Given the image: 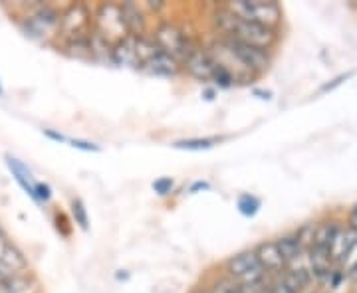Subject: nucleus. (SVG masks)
<instances>
[{
    "instance_id": "10",
    "label": "nucleus",
    "mask_w": 357,
    "mask_h": 293,
    "mask_svg": "<svg viewBox=\"0 0 357 293\" xmlns=\"http://www.w3.org/2000/svg\"><path fill=\"white\" fill-rule=\"evenodd\" d=\"M26 268H28V262L16 246L4 244L0 248V283L13 280L16 276H22Z\"/></svg>"
},
{
    "instance_id": "8",
    "label": "nucleus",
    "mask_w": 357,
    "mask_h": 293,
    "mask_svg": "<svg viewBox=\"0 0 357 293\" xmlns=\"http://www.w3.org/2000/svg\"><path fill=\"white\" fill-rule=\"evenodd\" d=\"M91 24L93 18L89 16L86 4H74L62 14V26H60V34H64L68 42L72 40H82L91 36Z\"/></svg>"
},
{
    "instance_id": "16",
    "label": "nucleus",
    "mask_w": 357,
    "mask_h": 293,
    "mask_svg": "<svg viewBox=\"0 0 357 293\" xmlns=\"http://www.w3.org/2000/svg\"><path fill=\"white\" fill-rule=\"evenodd\" d=\"M276 244H278V248H280V254L286 264L296 262V260L302 255V252L306 250L302 240L298 238V234H294V236H282V238L276 240Z\"/></svg>"
},
{
    "instance_id": "5",
    "label": "nucleus",
    "mask_w": 357,
    "mask_h": 293,
    "mask_svg": "<svg viewBox=\"0 0 357 293\" xmlns=\"http://www.w3.org/2000/svg\"><path fill=\"white\" fill-rule=\"evenodd\" d=\"M151 36L157 42L159 50L173 56L181 64L187 60V56L191 54L192 46H195L189 40V36L177 24H173V22H165V24L157 26V30Z\"/></svg>"
},
{
    "instance_id": "11",
    "label": "nucleus",
    "mask_w": 357,
    "mask_h": 293,
    "mask_svg": "<svg viewBox=\"0 0 357 293\" xmlns=\"http://www.w3.org/2000/svg\"><path fill=\"white\" fill-rule=\"evenodd\" d=\"M112 58H114V64L119 65V68L141 70L139 58H137V36L129 34L128 38L117 42L112 50Z\"/></svg>"
},
{
    "instance_id": "20",
    "label": "nucleus",
    "mask_w": 357,
    "mask_h": 293,
    "mask_svg": "<svg viewBox=\"0 0 357 293\" xmlns=\"http://www.w3.org/2000/svg\"><path fill=\"white\" fill-rule=\"evenodd\" d=\"M236 206H238V212L246 218H255L260 210V198L255 196V194H241L238 200H236Z\"/></svg>"
},
{
    "instance_id": "27",
    "label": "nucleus",
    "mask_w": 357,
    "mask_h": 293,
    "mask_svg": "<svg viewBox=\"0 0 357 293\" xmlns=\"http://www.w3.org/2000/svg\"><path fill=\"white\" fill-rule=\"evenodd\" d=\"M244 293H272L270 290V283H264V281H258V283H252V285H241Z\"/></svg>"
},
{
    "instance_id": "19",
    "label": "nucleus",
    "mask_w": 357,
    "mask_h": 293,
    "mask_svg": "<svg viewBox=\"0 0 357 293\" xmlns=\"http://www.w3.org/2000/svg\"><path fill=\"white\" fill-rule=\"evenodd\" d=\"M159 52L161 50H159V46H157V42L153 40V36H147V34L137 36V58H139L141 70H143V65L147 64L149 60H153Z\"/></svg>"
},
{
    "instance_id": "29",
    "label": "nucleus",
    "mask_w": 357,
    "mask_h": 293,
    "mask_svg": "<svg viewBox=\"0 0 357 293\" xmlns=\"http://www.w3.org/2000/svg\"><path fill=\"white\" fill-rule=\"evenodd\" d=\"M349 76H351V74H345V76L335 77V79H333V84H328V86H324V88H321V91H330V90H333L335 86H340V84H342L344 79H347V77H349Z\"/></svg>"
},
{
    "instance_id": "32",
    "label": "nucleus",
    "mask_w": 357,
    "mask_h": 293,
    "mask_svg": "<svg viewBox=\"0 0 357 293\" xmlns=\"http://www.w3.org/2000/svg\"><path fill=\"white\" fill-rule=\"evenodd\" d=\"M347 274H349V278H351V280L357 281V262L354 264V266H351V269H349Z\"/></svg>"
},
{
    "instance_id": "23",
    "label": "nucleus",
    "mask_w": 357,
    "mask_h": 293,
    "mask_svg": "<svg viewBox=\"0 0 357 293\" xmlns=\"http://www.w3.org/2000/svg\"><path fill=\"white\" fill-rule=\"evenodd\" d=\"M217 88H220V90H229V88H232L236 81H234V77L230 76L227 70H222V68H218L215 70V76H213V79H211Z\"/></svg>"
},
{
    "instance_id": "14",
    "label": "nucleus",
    "mask_w": 357,
    "mask_h": 293,
    "mask_svg": "<svg viewBox=\"0 0 357 293\" xmlns=\"http://www.w3.org/2000/svg\"><path fill=\"white\" fill-rule=\"evenodd\" d=\"M256 258L260 262V266L264 268V271L270 274H282V269L286 266L284 258L280 254V248L276 242H264L260 244L255 250Z\"/></svg>"
},
{
    "instance_id": "24",
    "label": "nucleus",
    "mask_w": 357,
    "mask_h": 293,
    "mask_svg": "<svg viewBox=\"0 0 357 293\" xmlns=\"http://www.w3.org/2000/svg\"><path fill=\"white\" fill-rule=\"evenodd\" d=\"M70 147H74V149H79V151H86V153H98V151H102V147L100 145H96V143H89V141H82V139H70L66 141Z\"/></svg>"
},
{
    "instance_id": "33",
    "label": "nucleus",
    "mask_w": 357,
    "mask_h": 293,
    "mask_svg": "<svg viewBox=\"0 0 357 293\" xmlns=\"http://www.w3.org/2000/svg\"><path fill=\"white\" fill-rule=\"evenodd\" d=\"M4 246V232H2V228H0V248Z\"/></svg>"
},
{
    "instance_id": "18",
    "label": "nucleus",
    "mask_w": 357,
    "mask_h": 293,
    "mask_svg": "<svg viewBox=\"0 0 357 293\" xmlns=\"http://www.w3.org/2000/svg\"><path fill=\"white\" fill-rule=\"evenodd\" d=\"M217 143V137H192V139L175 141L173 143V149H181V151H208Z\"/></svg>"
},
{
    "instance_id": "28",
    "label": "nucleus",
    "mask_w": 357,
    "mask_h": 293,
    "mask_svg": "<svg viewBox=\"0 0 357 293\" xmlns=\"http://www.w3.org/2000/svg\"><path fill=\"white\" fill-rule=\"evenodd\" d=\"M270 290H272V293H294L288 285H286V281L282 280V276H278L276 280L270 283Z\"/></svg>"
},
{
    "instance_id": "31",
    "label": "nucleus",
    "mask_w": 357,
    "mask_h": 293,
    "mask_svg": "<svg viewBox=\"0 0 357 293\" xmlns=\"http://www.w3.org/2000/svg\"><path fill=\"white\" fill-rule=\"evenodd\" d=\"M211 189V184L208 182H195L191 187V192H197V191H208Z\"/></svg>"
},
{
    "instance_id": "9",
    "label": "nucleus",
    "mask_w": 357,
    "mask_h": 293,
    "mask_svg": "<svg viewBox=\"0 0 357 293\" xmlns=\"http://www.w3.org/2000/svg\"><path fill=\"white\" fill-rule=\"evenodd\" d=\"M185 70L191 74L192 77L201 79V81H211L213 76H215V70H217V64L211 56L208 48H203V46H192L191 54L187 56V60L183 62Z\"/></svg>"
},
{
    "instance_id": "21",
    "label": "nucleus",
    "mask_w": 357,
    "mask_h": 293,
    "mask_svg": "<svg viewBox=\"0 0 357 293\" xmlns=\"http://www.w3.org/2000/svg\"><path fill=\"white\" fill-rule=\"evenodd\" d=\"M30 287V280L26 276H16L13 280L0 283V293H24Z\"/></svg>"
},
{
    "instance_id": "6",
    "label": "nucleus",
    "mask_w": 357,
    "mask_h": 293,
    "mask_svg": "<svg viewBox=\"0 0 357 293\" xmlns=\"http://www.w3.org/2000/svg\"><path fill=\"white\" fill-rule=\"evenodd\" d=\"M60 26H62V14L52 6H40L32 14H28L22 22L26 36L42 42L60 34Z\"/></svg>"
},
{
    "instance_id": "2",
    "label": "nucleus",
    "mask_w": 357,
    "mask_h": 293,
    "mask_svg": "<svg viewBox=\"0 0 357 293\" xmlns=\"http://www.w3.org/2000/svg\"><path fill=\"white\" fill-rule=\"evenodd\" d=\"M227 10L238 16L241 20L252 22V24L266 26L276 30L282 22V8L274 0H234L222 4Z\"/></svg>"
},
{
    "instance_id": "25",
    "label": "nucleus",
    "mask_w": 357,
    "mask_h": 293,
    "mask_svg": "<svg viewBox=\"0 0 357 293\" xmlns=\"http://www.w3.org/2000/svg\"><path fill=\"white\" fill-rule=\"evenodd\" d=\"M173 187H175V182H173V179H169V177H161V179H157L153 182V191L159 196H167L169 192L173 191Z\"/></svg>"
},
{
    "instance_id": "35",
    "label": "nucleus",
    "mask_w": 357,
    "mask_h": 293,
    "mask_svg": "<svg viewBox=\"0 0 357 293\" xmlns=\"http://www.w3.org/2000/svg\"><path fill=\"white\" fill-rule=\"evenodd\" d=\"M197 293H203V292H197Z\"/></svg>"
},
{
    "instance_id": "1",
    "label": "nucleus",
    "mask_w": 357,
    "mask_h": 293,
    "mask_svg": "<svg viewBox=\"0 0 357 293\" xmlns=\"http://www.w3.org/2000/svg\"><path fill=\"white\" fill-rule=\"evenodd\" d=\"M213 24L217 28L218 36L222 38H232L248 44V46H255L258 50L268 52L278 40L276 30L266 28V26L252 24V22H246L241 20L238 16L227 10L225 6H220L217 13L213 14Z\"/></svg>"
},
{
    "instance_id": "26",
    "label": "nucleus",
    "mask_w": 357,
    "mask_h": 293,
    "mask_svg": "<svg viewBox=\"0 0 357 293\" xmlns=\"http://www.w3.org/2000/svg\"><path fill=\"white\" fill-rule=\"evenodd\" d=\"M50 198H52L50 184H46V182H38V184H36V203H48Z\"/></svg>"
},
{
    "instance_id": "13",
    "label": "nucleus",
    "mask_w": 357,
    "mask_h": 293,
    "mask_svg": "<svg viewBox=\"0 0 357 293\" xmlns=\"http://www.w3.org/2000/svg\"><path fill=\"white\" fill-rule=\"evenodd\" d=\"M181 62H177L173 56H169L165 52H159L153 60H149L147 64L143 65V72L149 76L157 77H175L181 72Z\"/></svg>"
},
{
    "instance_id": "3",
    "label": "nucleus",
    "mask_w": 357,
    "mask_h": 293,
    "mask_svg": "<svg viewBox=\"0 0 357 293\" xmlns=\"http://www.w3.org/2000/svg\"><path fill=\"white\" fill-rule=\"evenodd\" d=\"M208 52L215 60V64L222 70H227L230 76L234 77L236 84H246L250 81L252 77H256L255 70L250 65L244 62V58L236 52V48L232 46V42L229 38H220L218 36L211 46H208Z\"/></svg>"
},
{
    "instance_id": "4",
    "label": "nucleus",
    "mask_w": 357,
    "mask_h": 293,
    "mask_svg": "<svg viewBox=\"0 0 357 293\" xmlns=\"http://www.w3.org/2000/svg\"><path fill=\"white\" fill-rule=\"evenodd\" d=\"M93 30L102 36L103 40H107L112 46H115L117 42H121L123 38L129 36L128 24L123 18V8L121 4H114L107 2L102 4L96 13V20H93Z\"/></svg>"
},
{
    "instance_id": "12",
    "label": "nucleus",
    "mask_w": 357,
    "mask_h": 293,
    "mask_svg": "<svg viewBox=\"0 0 357 293\" xmlns=\"http://www.w3.org/2000/svg\"><path fill=\"white\" fill-rule=\"evenodd\" d=\"M4 161H6L8 171L13 173L14 180L22 187V191H24L30 198H34V200H36V184H38V180H34V177H32V171H30V168H28L20 159H16V157H13V155H4Z\"/></svg>"
},
{
    "instance_id": "17",
    "label": "nucleus",
    "mask_w": 357,
    "mask_h": 293,
    "mask_svg": "<svg viewBox=\"0 0 357 293\" xmlns=\"http://www.w3.org/2000/svg\"><path fill=\"white\" fill-rule=\"evenodd\" d=\"M280 276H282V280L286 281V285H288L294 293L304 292V287H307V283H310V280H312L310 271L304 268L286 269V271L280 274Z\"/></svg>"
},
{
    "instance_id": "30",
    "label": "nucleus",
    "mask_w": 357,
    "mask_h": 293,
    "mask_svg": "<svg viewBox=\"0 0 357 293\" xmlns=\"http://www.w3.org/2000/svg\"><path fill=\"white\" fill-rule=\"evenodd\" d=\"M349 228H354L357 232V204L351 208V212H349Z\"/></svg>"
},
{
    "instance_id": "22",
    "label": "nucleus",
    "mask_w": 357,
    "mask_h": 293,
    "mask_svg": "<svg viewBox=\"0 0 357 293\" xmlns=\"http://www.w3.org/2000/svg\"><path fill=\"white\" fill-rule=\"evenodd\" d=\"M72 216H74L76 224L84 230V232L89 228L88 210H86V206H84V203H82L79 198H74V200H72Z\"/></svg>"
},
{
    "instance_id": "7",
    "label": "nucleus",
    "mask_w": 357,
    "mask_h": 293,
    "mask_svg": "<svg viewBox=\"0 0 357 293\" xmlns=\"http://www.w3.org/2000/svg\"><path fill=\"white\" fill-rule=\"evenodd\" d=\"M227 271L230 274V278H234L241 285L258 283L264 280V274H266L256 258V252H241V254L232 255L227 262Z\"/></svg>"
},
{
    "instance_id": "34",
    "label": "nucleus",
    "mask_w": 357,
    "mask_h": 293,
    "mask_svg": "<svg viewBox=\"0 0 357 293\" xmlns=\"http://www.w3.org/2000/svg\"><path fill=\"white\" fill-rule=\"evenodd\" d=\"M4 95V88H2V84H0V97Z\"/></svg>"
},
{
    "instance_id": "15",
    "label": "nucleus",
    "mask_w": 357,
    "mask_h": 293,
    "mask_svg": "<svg viewBox=\"0 0 357 293\" xmlns=\"http://www.w3.org/2000/svg\"><path fill=\"white\" fill-rule=\"evenodd\" d=\"M121 8H123V18H126L129 34H133V36H143V34H145V16H143L141 6L133 4V2H123Z\"/></svg>"
}]
</instances>
